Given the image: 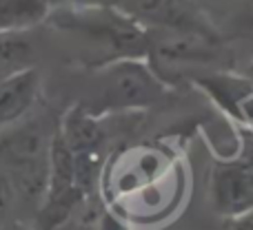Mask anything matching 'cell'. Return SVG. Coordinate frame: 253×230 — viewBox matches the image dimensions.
Segmentation results:
<instances>
[{
	"mask_svg": "<svg viewBox=\"0 0 253 230\" xmlns=\"http://www.w3.org/2000/svg\"><path fill=\"white\" fill-rule=\"evenodd\" d=\"M36 69V49L20 33L0 35V80Z\"/></svg>",
	"mask_w": 253,
	"mask_h": 230,
	"instance_id": "30bf717a",
	"label": "cell"
},
{
	"mask_svg": "<svg viewBox=\"0 0 253 230\" xmlns=\"http://www.w3.org/2000/svg\"><path fill=\"white\" fill-rule=\"evenodd\" d=\"M91 230H131V226L126 224L123 215L114 213V210H102Z\"/></svg>",
	"mask_w": 253,
	"mask_h": 230,
	"instance_id": "7c38bea8",
	"label": "cell"
},
{
	"mask_svg": "<svg viewBox=\"0 0 253 230\" xmlns=\"http://www.w3.org/2000/svg\"><path fill=\"white\" fill-rule=\"evenodd\" d=\"M0 230H20V228L16 224H4V226H0Z\"/></svg>",
	"mask_w": 253,
	"mask_h": 230,
	"instance_id": "9a60e30c",
	"label": "cell"
},
{
	"mask_svg": "<svg viewBox=\"0 0 253 230\" xmlns=\"http://www.w3.org/2000/svg\"><path fill=\"white\" fill-rule=\"evenodd\" d=\"M211 208L229 219H238L253 210V168L247 160L218 162L209 182Z\"/></svg>",
	"mask_w": 253,
	"mask_h": 230,
	"instance_id": "52a82bcc",
	"label": "cell"
},
{
	"mask_svg": "<svg viewBox=\"0 0 253 230\" xmlns=\"http://www.w3.org/2000/svg\"><path fill=\"white\" fill-rule=\"evenodd\" d=\"M58 27L84 35L91 44H98L107 56L105 65L125 58H147L149 33L142 25L129 18L120 9L87 7L65 11L56 18Z\"/></svg>",
	"mask_w": 253,
	"mask_h": 230,
	"instance_id": "3957f363",
	"label": "cell"
},
{
	"mask_svg": "<svg viewBox=\"0 0 253 230\" xmlns=\"http://www.w3.org/2000/svg\"><path fill=\"white\" fill-rule=\"evenodd\" d=\"M245 22L253 29V0H247V7H245Z\"/></svg>",
	"mask_w": 253,
	"mask_h": 230,
	"instance_id": "5bb4252c",
	"label": "cell"
},
{
	"mask_svg": "<svg viewBox=\"0 0 253 230\" xmlns=\"http://www.w3.org/2000/svg\"><path fill=\"white\" fill-rule=\"evenodd\" d=\"M169 91L153 73L147 58H125L98 66L93 93L83 106L96 117L123 111H140L158 104Z\"/></svg>",
	"mask_w": 253,
	"mask_h": 230,
	"instance_id": "7a4b0ae2",
	"label": "cell"
},
{
	"mask_svg": "<svg viewBox=\"0 0 253 230\" xmlns=\"http://www.w3.org/2000/svg\"><path fill=\"white\" fill-rule=\"evenodd\" d=\"M49 16V0H0V35L22 33Z\"/></svg>",
	"mask_w": 253,
	"mask_h": 230,
	"instance_id": "9c48e42d",
	"label": "cell"
},
{
	"mask_svg": "<svg viewBox=\"0 0 253 230\" xmlns=\"http://www.w3.org/2000/svg\"><path fill=\"white\" fill-rule=\"evenodd\" d=\"M83 230H91V228H83Z\"/></svg>",
	"mask_w": 253,
	"mask_h": 230,
	"instance_id": "2e32d148",
	"label": "cell"
},
{
	"mask_svg": "<svg viewBox=\"0 0 253 230\" xmlns=\"http://www.w3.org/2000/svg\"><path fill=\"white\" fill-rule=\"evenodd\" d=\"M56 124L47 115H27L0 133V170L9 177L16 199L38 208L49 182V151Z\"/></svg>",
	"mask_w": 253,
	"mask_h": 230,
	"instance_id": "6da1fadb",
	"label": "cell"
},
{
	"mask_svg": "<svg viewBox=\"0 0 253 230\" xmlns=\"http://www.w3.org/2000/svg\"><path fill=\"white\" fill-rule=\"evenodd\" d=\"M16 193H13V186L9 182V177L0 170V226L9 224V215H11L13 206H16Z\"/></svg>",
	"mask_w": 253,
	"mask_h": 230,
	"instance_id": "8fae6325",
	"label": "cell"
},
{
	"mask_svg": "<svg viewBox=\"0 0 253 230\" xmlns=\"http://www.w3.org/2000/svg\"><path fill=\"white\" fill-rule=\"evenodd\" d=\"M229 230H253V210L238 219H231V226Z\"/></svg>",
	"mask_w": 253,
	"mask_h": 230,
	"instance_id": "4fadbf2b",
	"label": "cell"
},
{
	"mask_svg": "<svg viewBox=\"0 0 253 230\" xmlns=\"http://www.w3.org/2000/svg\"><path fill=\"white\" fill-rule=\"evenodd\" d=\"M147 62L153 73L167 84L169 75H180L184 69H224L231 65V53L218 35L160 31L156 38H149Z\"/></svg>",
	"mask_w": 253,
	"mask_h": 230,
	"instance_id": "277c9868",
	"label": "cell"
},
{
	"mask_svg": "<svg viewBox=\"0 0 253 230\" xmlns=\"http://www.w3.org/2000/svg\"><path fill=\"white\" fill-rule=\"evenodd\" d=\"M83 201L84 195L76 184L71 153L56 124L51 151H49V182L42 201L36 208L34 230H60L74 217L76 208Z\"/></svg>",
	"mask_w": 253,
	"mask_h": 230,
	"instance_id": "5b68a950",
	"label": "cell"
},
{
	"mask_svg": "<svg viewBox=\"0 0 253 230\" xmlns=\"http://www.w3.org/2000/svg\"><path fill=\"white\" fill-rule=\"evenodd\" d=\"M125 11L138 25L158 27L160 31H180V33L218 35L205 20L193 0H125Z\"/></svg>",
	"mask_w": 253,
	"mask_h": 230,
	"instance_id": "8992f818",
	"label": "cell"
},
{
	"mask_svg": "<svg viewBox=\"0 0 253 230\" xmlns=\"http://www.w3.org/2000/svg\"><path fill=\"white\" fill-rule=\"evenodd\" d=\"M42 78L38 69L0 80V133L25 120L40 100Z\"/></svg>",
	"mask_w": 253,
	"mask_h": 230,
	"instance_id": "ba28073f",
	"label": "cell"
}]
</instances>
